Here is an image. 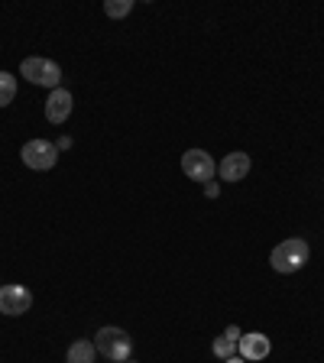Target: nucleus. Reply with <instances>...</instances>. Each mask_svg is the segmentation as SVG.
Returning <instances> with one entry per match:
<instances>
[{
    "mask_svg": "<svg viewBox=\"0 0 324 363\" xmlns=\"http://www.w3.org/2000/svg\"><path fill=\"white\" fill-rule=\"evenodd\" d=\"M23 162L30 169H36V172H45V169H52L55 162H59V150H55L49 140H30V143L20 150Z\"/></svg>",
    "mask_w": 324,
    "mask_h": 363,
    "instance_id": "4",
    "label": "nucleus"
},
{
    "mask_svg": "<svg viewBox=\"0 0 324 363\" xmlns=\"http://www.w3.org/2000/svg\"><path fill=\"white\" fill-rule=\"evenodd\" d=\"M123 363H136V360H123Z\"/></svg>",
    "mask_w": 324,
    "mask_h": 363,
    "instance_id": "16",
    "label": "nucleus"
},
{
    "mask_svg": "<svg viewBox=\"0 0 324 363\" xmlns=\"http://www.w3.org/2000/svg\"><path fill=\"white\" fill-rule=\"evenodd\" d=\"M308 257H311L308 243H305L302 237H292V240H282L279 247L272 250L269 263H272V269H276V272H286V276H292V272H298L305 263H308Z\"/></svg>",
    "mask_w": 324,
    "mask_h": 363,
    "instance_id": "1",
    "label": "nucleus"
},
{
    "mask_svg": "<svg viewBox=\"0 0 324 363\" xmlns=\"http://www.w3.org/2000/svg\"><path fill=\"white\" fill-rule=\"evenodd\" d=\"M94 344L88 340H75L72 347H68V363H94Z\"/></svg>",
    "mask_w": 324,
    "mask_h": 363,
    "instance_id": "10",
    "label": "nucleus"
},
{
    "mask_svg": "<svg viewBox=\"0 0 324 363\" xmlns=\"http://www.w3.org/2000/svg\"><path fill=\"white\" fill-rule=\"evenodd\" d=\"M16 98V78L10 72H0V107H7Z\"/></svg>",
    "mask_w": 324,
    "mask_h": 363,
    "instance_id": "11",
    "label": "nucleus"
},
{
    "mask_svg": "<svg viewBox=\"0 0 324 363\" xmlns=\"http://www.w3.org/2000/svg\"><path fill=\"white\" fill-rule=\"evenodd\" d=\"M224 337H230V340H240V337H243V334H240V331H237V328H234V325H230V328H227V334H224Z\"/></svg>",
    "mask_w": 324,
    "mask_h": 363,
    "instance_id": "14",
    "label": "nucleus"
},
{
    "mask_svg": "<svg viewBox=\"0 0 324 363\" xmlns=\"http://www.w3.org/2000/svg\"><path fill=\"white\" fill-rule=\"evenodd\" d=\"M94 347H98L111 363H123V360H130V354H133V340H130V334L123 331V328H101Z\"/></svg>",
    "mask_w": 324,
    "mask_h": 363,
    "instance_id": "2",
    "label": "nucleus"
},
{
    "mask_svg": "<svg viewBox=\"0 0 324 363\" xmlns=\"http://www.w3.org/2000/svg\"><path fill=\"white\" fill-rule=\"evenodd\" d=\"M234 350H237V340H230V337H218V340H214V357H220V360L234 357Z\"/></svg>",
    "mask_w": 324,
    "mask_h": 363,
    "instance_id": "13",
    "label": "nucleus"
},
{
    "mask_svg": "<svg viewBox=\"0 0 324 363\" xmlns=\"http://www.w3.org/2000/svg\"><path fill=\"white\" fill-rule=\"evenodd\" d=\"M33 305V292L26 286H0V311L4 315H23V311H30Z\"/></svg>",
    "mask_w": 324,
    "mask_h": 363,
    "instance_id": "5",
    "label": "nucleus"
},
{
    "mask_svg": "<svg viewBox=\"0 0 324 363\" xmlns=\"http://www.w3.org/2000/svg\"><path fill=\"white\" fill-rule=\"evenodd\" d=\"M130 10H133V0H107V4H104V13H107V16H113V20L127 16Z\"/></svg>",
    "mask_w": 324,
    "mask_h": 363,
    "instance_id": "12",
    "label": "nucleus"
},
{
    "mask_svg": "<svg viewBox=\"0 0 324 363\" xmlns=\"http://www.w3.org/2000/svg\"><path fill=\"white\" fill-rule=\"evenodd\" d=\"M218 172H220V179H224V182H240V179H247V172H250V156H247V152H230V156H224V162L218 166Z\"/></svg>",
    "mask_w": 324,
    "mask_h": 363,
    "instance_id": "9",
    "label": "nucleus"
},
{
    "mask_svg": "<svg viewBox=\"0 0 324 363\" xmlns=\"http://www.w3.org/2000/svg\"><path fill=\"white\" fill-rule=\"evenodd\" d=\"M224 363H247V360H243V357H227Z\"/></svg>",
    "mask_w": 324,
    "mask_h": 363,
    "instance_id": "15",
    "label": "nucleus"
},
{
    "mask_svg": "<svg viewBox=\"0 0 324 363\" xmlns=\"http://www.w3.org/2000/svg\"><path fill=\"white\" fill-rule=\"evenodd\" d=\"M237 344H240V357H243V360H266V357H269V350H272L269 337H266V334H259V331L243 334Z\"/></svg>",
    "mask_w": 324,
    "mask_h": 363,
    "instance_id": "8",
    "label": "nucleus"
},
{
    "mask_svg": "<svg viewBox=\"0 0 324 363\" xmlns=\"http://www.w3.org/2000/svg\"><path fill=\"white\" fill-rule=\"evenodd\" d=\"M72 94H68L65 88H55L52 94H49V101H45V121L49 123H65L68 113H72Z\"/></svg>",
    "mask_w": 324,
    "mask_h": 363,
    "instance_id": "7",
    "label": "nucleus"
},
{
    "mask_svg": "<svg viewBox=\"0 0 324 363\" xmlns=\"http://www.w3.org/2000/svg\"><path fill=\"white\" fill-rule=\"evenodd\" d=\"M20 75L23 78H30L33 84H43V88H59V82H62V68L55 65L52 59H23V65H20Z\"/></svg>",
    "mask_w": 324,
    "mask_h": 363,
    "instance_id": "3",
    "label": "nucleus"
},
{
    "mask_svg": "<svg viewBox=\"0 0 324 363\" xmlns=\"http://www.w3.org/2000/svg\"><path fill=\"white\" fill-rule=\"evenodd\" d=\"M181 169H185V175L195 182H211L214 179V159L208 156L204 150H189L185 156H181Z\"/></svg>",
    "mask_w": 324,
    "mask_h": 363,
    "instance_id": "6",
    "label": "nucleus"
}]
</instances>
